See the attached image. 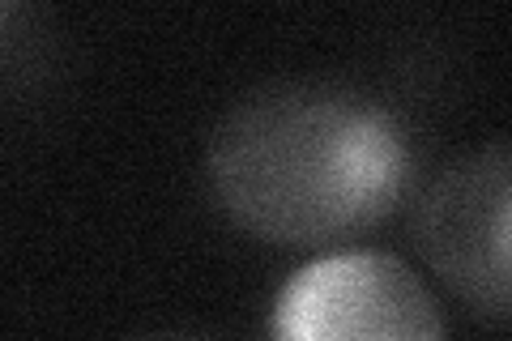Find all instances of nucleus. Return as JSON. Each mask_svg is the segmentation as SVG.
Masks as SVG:
<instances>
[{
    "mask_svg": "<svg viewBox=\"0 0 512 341\" xmlns=\"http://www.w3.org/2000/svg\"><path fill=\"white\" fill-rule=\"evenodd\" d=\"M274 341H444L423 278L393 252L350 248L303 265L269 320Z\"/></svg>",
    "mask_w": 512,
    "mask_h": 341,
    "instance_id": "obj_3",
    "label": "nucleus"
},
{
    "mask_svg": "<svg viewBox=\"0 0 512 341\" xmlns=\"http://www.w3.org/2000/svg\"><path fill=\"white\" fill-rule=\"evenodd\" d=\"M419 150L397 111L346 81H269L218 120L205 180L239 231L338 248L406 201Z\"/></svg>",
    "mask_w": 512,
    "mask_h": 341,
    "instance_id": "obj_1",
    "label": "nucleus"
},
{
    "mask_svg": "<svg viewBox=\"0 0 512 341\" xmlns=\"http://www.w3.org/2000/svg\"><path fill=\"white\" fill-rule=\"evenodd\" d=\"M512 154L508 141L453 158L414 205V248L431 273L487 320H508Z\"/></svg>",
    "mask_w": 512,
    "mask_h": 341,
    "instance_id": "obj_2",
    "label": "nucleus"
},
{
    "mask_svg": "<svg viewBox=\"0 0 512 341\" xmlns=\"http://www.w3.org/2000/svg\"><path fill=\"white\" fill-rule=\"evenodd\" d=\"M22 22H30V13L26 9H18V5H0V52H5V43H13L22 35Z\"/></svg>",
    "mask_w": 512,
    "mask_h": 341,
    "instance_id": "obj_4",
    "label": "nucleus"
},
{
    "mask_svg": "<svg viewBox=\"0 0 512 341\" xmlns=\"http://www.w3.org/2000/svg\"><path fill=\"white\" fill-rule=\"evenodd\" d=\"M158 341H197V337H158Z\"/></svg>",
    "mask_w": 512,
    "mask_h": 341,
    "instance_id": "obj_5",
    "label": "nucleus"
}]
</instances>
